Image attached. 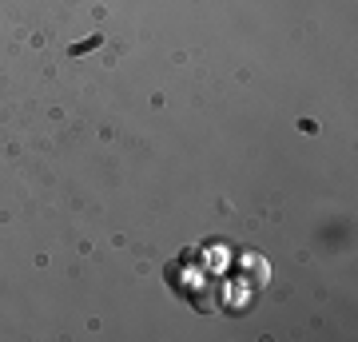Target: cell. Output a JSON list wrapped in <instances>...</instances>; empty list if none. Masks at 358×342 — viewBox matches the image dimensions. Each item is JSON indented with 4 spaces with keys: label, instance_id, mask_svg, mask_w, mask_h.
Masks as SVG:
<instances>
[{
    "label": "cell",
    "instance_id": "1",
    "mask_svg": "<svg viewBox=\"0 0 358 342\" xmlns=\"http://www.w3.org/2000/svg\"><path fill=\"white\" fill-rule=\"evenodd\" d=\"M247 275H255L259 287H263V283H267V263H263V259H247Z\"/></svg>",
    "mask_w": 358,
    "mask_h": 342
}]
</instances>
